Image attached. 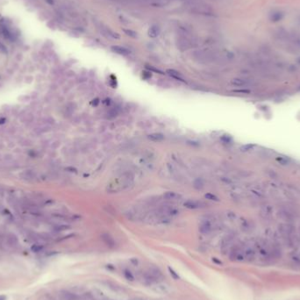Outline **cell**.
I'll return each mask as SVG.
<instances>
[{
    "label": "cell",
    "mask_w": 300,
    "mask_h": 300,
    "mask_svg": "<svg viewBox=\"0 0 300 300\" xmlns=\"http://www.w3.org/2000/svg\"><path fill=\"white\" fill-rule=\"evenodd\" d=\"M177 46L178 49H180L181 51H185L195 47L196 41L193 40L191 35L180 33L177 40Z\"/></svg>",
    "instance_id": "cell-1"
},
{
    "label": "cell",
    "mask_w": 300,
    "mask_h": 300,
    "mask_svg": "<svg viewBox=\"0 0 300 300\" xmlns=\"http://www.w3.org/2000/svg\"><path fill=\"white\" fill-rule=\"evenodd\" d=\"M190 12L196 13V14H200L204 16H208V17H212L215 15L214 11L207 5H205L203 3L199 2H193L190 5Z\"/></svg>",
    "instance_id": "cell-2"
},
{
    "label": "cell",
    "mask_w": 300,
    "mask_h": 300,
    "mask_svg": "<svg viewBox=\"0 0 300 300\" xmlns=\"http://www.w3.org/2000/svg\"><path fill=\"white\" fill-rule=\"evenodd\" d=\"M97 29L100 32V33L106 38H111L113 40H119L120 38V35L117 32L113 31L111 27L103 24L102 22H98L97 24Z\"/></svg>",
    "instance_id": "cell-3"
},
{
    "label": "cell",
    "mask_w": 300,
    "mask_h": 300,
    "mask_svg": "<svg viewBox=\"0 0 300 300\" xmlns=\"http://www.w3.org/2000/svg\"><path fill=\"white\" fill-rule=\"evenodd\" d=\"M0 30H1V33H2L3 36L5 37V39L8 40L10 41H15L16 40V39H17L16 34L9 29V27L6 24H5V23L0 24Z\"/></svg>",
    "instance_id": "cell-4"
},
{
    "label": "cell",
    "mask_w": 300,
    "mask_h": 300,
    "mask_svg": "<svg viewBox=\"0 0 300 300\" xmlns=\"http://www.w3.org/2000/svg\"><path fill=\"white\" fill-rule=\"evenodd\" d=\"M61 300H82L81 297L69 290H62L60 293Z\"/></svg>",
    "instance_id": "cell-5"
},
{
    "label": "cell",
    "mask_w": 300,
    "mask_h": 300,
    "mask_svg": "<svg viewBox=\"0 0 300 300\" xmlns=\"http://www.w3.org/2000/svg\"><path fill=\"white\" fill-rule=\"evenodd\" d=\"M183 205L188 208V209H190V210H195V209H198V208H201L203 207L205 205L200 202V201H198V200H194V199H188L186 200L184 203H183Z\"/></svg>",
    "instance_id": "cell-6"
},
{
    "label": "cell",
    "mask_w": 300,
    "mask_h": 300,
    "mask_svg": "<svg viewBox=\"0 0 300 300\" xmlns=\"http://www.w3.org/2000/svg\"><path fill=\"white\" fill-rule=\"evenodd\" d=\"M231 83L234 86H238V87H245V86H248L252 83V82L248 79H244V78H234L231 81Z\"/></svg>",
    "instance_id": "cell-7"
},
{
    "label": "cell",
    "mask_w": 300,
    "mask_h": 300,
    "mask_svg": "<svg viewBox=\"0 0 300 300\" xmlns=\"http://www.w3.org/2000/svg\"><path fill=\"white\" fill-rule=\"evenodd\" d=\"M101 239L107 247H113L115 246V241L109 233H103L101 235Z\"/></svg>",
    "instance_id": "cell-8"
},
{
    "label": "cell",
    "mask_w": 300,
    "mask_h": 300,
    "mask_svg": "<svg viewBox=\"0 0 300 300\" xmlns=\"http://www.w3.org/2000/svg\"><path fill=\"white\" fill-rule=\"evenodd\" d=\"M111 49H112V52H114L115 54H118L119 55H128L130 54L129 49H127L126 48L122 47V46H119V45L112 46L111 48Z\"/></svg>",
    "instance_id": "cell-9"
},
{
    "label": "cell",
    "mask_w": 300,
    "mask_h": 300,
    "mask_svg": "<svg viewBox=\"0 0 300 300\" xmlns=\"http://www.w3.org/2000/svg\"><path fill=\"white\" fill-rule=\"evenodd\" d=\"M161 33V28L159 26L157 25H153L152 27H150L148 31H147V34L150 38H156L159 36Z\"/></svg>",
    "instance_id": "cell-10"
},
{
    "label": "cell",
    "mask_w": 300,
    "mask_h": 300,
    "mask_svg": "<svg viewBox=\"0 0 300 300\" xmlns=\"http://www.w3.org/2000/svg\"><path fill=\"white\" fill-rule=\"evenodd\" d=\"M163 198L167 200H177L181 198L182 196L175 191H167L163 194Z\"/></svg>",
    "instance_id": "cell-11"
},
{
    "label": "cell",
    "mask_w": 300,
    "mask_h": 300,
    "mask_svg": "<svg viewBox=\"0 0 300 300\" xmlns=\"http://www.w3.org/2000/svg\"><path fill=\"white\" fill-rule=\"evenodd\" d=\"M284 18V13L280 11H275L272 13H270L269 18L273 22H277V21L282 20Z\"/></svg>",
    "instance_id": "cell-12"
},
{
    "label": "cell",
    "mask_w": 300,
    "mask_h": 300,
    "mask_svg": "<svg viewBox=\"0 0 300 300\" xmlns=\"http://www.w3.org/2000/svg\"><path fill=\"white\" fill-rule=\"evenodd\" d=\"M199 231L204 233V234H207L211 231V225L209 221H205L203 222L200 226H199Z\"/></svg>",
    "instance_id": "cell-13"
},
{
    "label": "cell",
    "mask_w": 300,
    "mask_h": 300,
    "mask_svg": "<svg viewBox=\"0 0 300 300\" xmlns=\"http://www.w3.org/2000/svg\"><path fill=\"white\" fill-rule=\"evenodd\" d=\"M147 138L152 140V141H155V142H160V141H162L164 139H165V136L162 134H160V133H155V134H149L147 136Z\"/></svg>",
    "instance_id": "cell-14"
},
{
    "label": "cell",
    "mask_w": 300,
    "mask_h": 300,
    "mask_svg": "<svg viewBox=\"0 0 300 300\" xmlns=\"http://www.w3.org/2000/svg\"><path fill=\"white\" fill-rule=\"evenodd\" d=\"M167 73H168V74L170 76L174 77L175 79H177V80H178V81H181V82H185V81H184V79L183 78V76H182L181 73H180V72H178V71H177V70H167Z\"/></svg>",
    "instance_id": "cell-15"
},
{
    "label": "cell",
    "mask_w": 300,
    "mask_h": 300,
    "mask_svg": "<svg viewBox=\"0 0 300 300\" xmlns=\"http://www.w3.org/2000/svg\"><path fill=\"white\" fill-rule=\"evenodd\" d=\"M123 32L125 33V34H126L127 36H129L131 38H137L138 37V33L135 31H133L131 29H123Z\"/></svg>",
    "instance_id": "cell-16"
},
{
    "label": "cell",
    "mask_w": 300,
    "mask_h": 300,
    "mask_svg": "<svg viewBox=\"0 0 300 300\" xmlns=\"http://www.w3.org/2000/svg\"><path fill=\"white\" fill-rule=\"evenodd\" d=\"M205 198L208 200H212V201H219V198L214 195V194H211V193H206L205 195Z\"/></svg>",
    "instance_id": "cell-17"
},
{
    "label": "cell",
    "mask_w": 300,
    "mask_h": 300,
    "mask_svg": "<svg viewBox=\"0 0 300 300\" xmlns=\"http://www.w3.org/2000/svg\"><path fill=\"white\" fill-rule=\"evenodd\" d=\"M0 53L3 54V55L8 54V49H7L6 46L5 44H3L1 41H0Z\"/></svg>",
    "instance_id": "cell-18"
},
{
    "label": "cell",
    "mask_w": 300,
    "mask_h": 300,
    "mask_svg": "<svg viewBox=\"0 0 300 300\" xmlns=\"http://www.w3.org/2000/svg\"><path fill=\"white\" fill-rule=\"evenodd\" d=\"M42 249H43V247L40 246V245H33L31 247V250L34 253H38V252H40Z\"/></svg>",
    "instance_id": "cell-19"
},
{
    "label": "cell",
    "mask_w": 300,
    "mask_h": 300,
    "mask_svg": "<svg viewBox=\"0 0 300 300\" xmlns=\"http://www.w3.org/2000/svg\"><path fill=\"white\" fill-rule=\"evenodd\" d=\"M124 275H125V276L127 278V279H129V280L133 281V279H134V276H133V275L131 274V272H130V271H128V270H125Z\"/></svg>",
    "instance_id": "cell-20"
},
{
    "label": "cell",
    "mask_w": 300,
    "mask_h": 300,
    "mask_svg": "<svg viewBox=\"0 0 300 300\" xmlns=\"http://www.w3.org/2000/svg\"><path fill=\"white\" fill-rule=\"evenodd\" d=\"M197 181L198 182V183H194V186L197 188V189H201L202 187H203V185H204V183H203V181L201 180V179H197Z\"/></svg>",
    "instance_id": "cell-21"
},
{
    "label": "cell",
    "mask_w": 300,
    "mask_h": 300,
    "mask_svg": "<svg viewBox=\"0 0 300 300\" xmlns=\"http://www.w3.org/2000/svg\"><path fill=\"white\" fill-rule=\"evenodd\" d=\"M293 43L300 48V37H295L293 38Z\"/></svg>",
    "instance_id": "cell-22"
},
{
    "label": "cell",
    "mask_w": 300,
    "mask_h": 300,
    "mask_svg": "<svg viewBox=\"0 0 300 300\" xmlns=\"http://www.w3.org/2000/svg\"><path fill=\"white\" fill-rule=\"evenodd\" d=\"M168 270H169V272H170V275H173V277L175 278V279H178V278H179V276H178V275L172 269H170V268H168Z\"/></svg>",
    "instance_id": "cell-23"
},
{
    "label": "cell",
    "mask_w": 300,
    "mask_h": 300,
    "mask_svg": "<svg viewBox=\"0 0 300 300\" xmlns=\"http://www.w3.org/2000/svg\"><path fill=\"white\" fill-rule=\"evenodd\" d=\"M147 69H148L149 70H153V71H155V72H158V73H160V74H162V71H160L159 70H156L155 68H154V67H152V66H147Z\"/></svg>",
    "instance_id": "cell-24"
},
{
    "label": "cell",
    "mask_w": 300,
    "mask_h": 300,
    "mask_svg": "<svg viewBox=\"0 0 300 300\" xmlns=\"http://www.w3.org/2000/svg\"><path fill=\"white\" fill-rule=\"evenodd\" d=\"M251 147H253V146H252V145H246V146L242 147H241V149H242V151H247V150H249Z\"/></svg>",
    "instance_id": "cell-25"
},
{
    "label": "cell",
    "mask_w": 300,
    "mask_h": 300,
    "mask_svg": "<svg viewBox=\"0 0 300 300\" xmlns=\"http://www.w3.org/2000/svg\"><path fill=\"white\" fill-rule=\"evenodd\" d=\"M6 122V119L5 118H0V125H3Z\"/></svg>",
    "instance_id": "cell-26"
},
{
    "label": "cell",
    "mask_w": 300,
    "mask_h": 300,
    "mask_svg": "<svg viewBox=\"0 0 300 300\" xmlns=\"http://www.w3.org/2000/svg\"><path fill=\"white\" fill-rule=\"evenodd\" d=\"M45 1H46L48 5H53L55 4V0H45Z\"/></svg>",
    "instance_id": "cell-27"
},
{
    "label": "cell",
    "mask_w": 300,
    "mask_h": 300,
    "mask_svg": "<svg viewBox=\"0 0 300 300\" xmlns=\"http://www.w3.org/2000/svg\"><path fill=\"white\" fill-rule=\"evenodd\" d=\"M0 300H6V297L5 295H0Z\"/></svg>",
    "instance_id": "cell-28"
},
{
    "label": "cell",
    "mask_w": 300,
    "mask_h": 300,
    "mask_svg": "<svg viewBox=\"0 0 300 300\" xmlns=\"http://www.w3.org/2000/svg\"><path fill=\"white\" fill-rule=\"evenodd\" d=\"M132 300H143L141 298H134V299H132Z\"/></svg>",
    "instance_id": "cell-29"
}]
</instances>
